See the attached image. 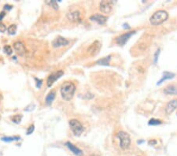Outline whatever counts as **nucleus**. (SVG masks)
<instances>
[{"mask_svg": "<svg viewBox=\"0 0 177 156\" xmlns=\"http://www.w3.org/2000/svg\"><path fill=\"white\" fill-rule=\"evenodd\" d=\"M76 91V86L72 82H65L61 87V95L63 99L66 101H69L73 99Z\"/></svg>", "mask_w": 177, "mask_h": 156, "instance_id": "f257e3e1", "label": "nucleus"}, {"mask_svg": "<svg viewBox=\"0 0 177 156\" xmlns=\"http://www.w3.org/2000/svg\"><path fill=\"white\" fill-rule=\"evenodd\" d=\"M168 18V14L165 10H158L153 14L150 18V22L152 25H159L164 23L165 21H167Z\"/></svg>", "mask_w": 177, "mask_h": 156, "instance_id": "f03ea898", "label": "nucleus"}, {"mask_svg": "<svg viewBox=\"0 0 177 156\" xmlns=\"http://www.w3.org/2000/svg\"><path fill=\"white\" fill-rule=\"evenodd\" d=\"M117 137L120 140V146L122 149H127L131 144V138L130 136L126 132L121 131L117 133Z\"/></svg>", "mask_w": 177, "mask_h": 156, "instance_id": "7ed1b4c3", "label": "nucleus"}, {"mask_svg": "<svg viewBox=\"0 0 177 156\" xmlns=\"http://www.w3.org/2000/svg\"><path fill=\"white\" fill-rule=\"evenodd\" d=\"M69 126L75 136H79L83 132V127L82 124L77 119H72L69 121Z\"/></svg>", "mask_w": 177, "mask_h": 156, "instance_id": "20e7f679", "label": "nucleus"}, {"mask_svg": "<svg viewBox=\"0 0 177 156\" xmlns=\"http://www.w3.org/2000/svg\"><path fill=\"white\" fill-rule=\"evenodd\" d=\"M113 3L112 1H102L101 2L99 9L102 14H109L113 10Z\"/></svg>", "mask_w": 177, "mask_h": 156, "instance_id": "39448f33", "label": "nucleus"}, {"mask_svg": "<svg viewBox=\"0 0 177 156\" xmlns=\"http://www.w3.org/2000/svg\"><path fill=\"white\" fill-rule=\"evenodd\" d=\"M101 47H102V43L98 40H96L90 45V47L87 49V52L90 55L94 56V55L98 54V52L101 50Z\"/></svg>", "mask_w": 177, "mask_h": 156, "instance_id": "423d86ee", "label": "nucleus"}, {"mask_svg": "<svg viewBox=\"0 0 177 156\" xmlns=\"http://www.w3.org/2000/svg\"><path fill=\"white\" fill-rule=\"evenodd\" d=\"M133 34H135V32H129V33H124L123 35H121V36H118L116 38V43H117L118 45H124Z\"/></svg>", "mask_w": 177, "mask_h": 156, "instance_id": "0eeeda50", "label": "nucleus"}, {"mask_svg": "<svg viewBox=\"0 0 177 156\" xmlns=\"http://www.w3.org/2000/svg\"><path fill=\"white\" fill-rule=\"evenodd\" d=\"M63 74H64L63 71H62V70H59L58 72L54 73L51 74V75L49 76L48 78H47V86H48V87H50V86H51V85L57 81V80H58L59 78L61 77Z\"/></svg>", "mask_w": 177, "mask_h": 156, "instance_id": "6e6552de", "label": "nucleus"}, {"mask_svg": "<svg viewBox=\"0 0 177 156\" xmlns=\"http://www.w3.org/2000/svg\"><path fill=\"white\" fill-rule=\"evenodd\" d=\"M177 109V99H173L168 102L165 107V113L168 115H170Z\"/></svg>", "mask_w": 177, "mask_h": 156, "instance_id": "1a4fd4ad", "label": "nucleus"}, {"mask_svg": "<svg viewBox=\"0 0 177 156\" xmlns=\"http://www.w3.org/2000/svg\"><path fill=\"white\" fill-rule=\"evenodd\" d=\"M14 48L15 51H16L19 55H21V56H23V55H24L25 53H26V48H25V47H24L23 43L20 42V41L14 43Z\"/></svg>", "mask_w": 177, "mask_h": 156, "instance_id": "9d476101", "label": "nucleus"}, {"mask_svg": "<svg viewBox=\"0 0 177 156\" xmlns=\"http://www.w3.org/2000/svg\"><path fill=\"white\" fill-rule=\"evenodd\" d=\"M68 44V39H65L63 37H58L52 42V45L54 47H61Z\"/></svg>", "mask_w": 177, "mask_h": 156, "instance_id": "9b49d317", "label": "nucleus"}, {"mask_svg": "<svg viewBox=\"0 0 177 156\" xmlns=\"http://www.w3.org/2000/svg\"><path fill=\"white\" fill-rule=\"evenodd\" d=\"M91 20L97 22L98 24H106V22L107 21V17L104 15H101V14H95V15L91 17Z\"/></svg>", "mask_w": 177, "mask_h": 156, "instance_id": "f8f14e48", "label": "nucleus"}, {"mask_svg": "<svg viewBox=\"0 0 177 156\" xmlns=\"http://www.w3.org/2000/svg\"><path fill=\"white\" fill-rule=\"evenodd\" d=\"M67 18L71 21H73V22H77L79 21L80 19V14L79 11H74V12L68 13L66 15Z\"/></svg>", "mask_w": 177, "mask_h": 156, "instance_id": "ddd939ff", "label": "nucleus"}, {"mask_svg": "<svg viewBox=\"0 0 177 156\" xmlns=\"http://www.w3.org/2000/svg\"><path fill=\"white\" fill-rule=\"evenodd\" d=\"M166 95H177V84H171L166 87L164 90Z\"/></svg>", "mask_w": 177, "mask_h": 156, "instance_id": "4468645a", "label": "nucleus"}, {"mask_svg": "<svg viewBox=\"0 0 177 156\" xmlns=\"http://www.w3.org/2000/svg\"><path fill=\"white\" fill-rule=\"evenodd\" d=\"M65 145L67 146V147H68V149H69L74 155H81L83 154L82 151L79 149V148L76 147V146H74L73 144H71L70 142H67V143L65 144Z\"/></svg>", "mask_w": 177, "mask_h": 156, "instance_id": "2eb2a0df", "label": "nucleus"}, {"mask_svg": "<svg viewBox=\"0 0 177 156\" xmlns=\"http://www.w3.org/2000/svg\"><path fill=\"white\" fill-rule=\"evenodd\" d=\"M55 96H56V92L54 90L51 91L50 93L47 95L46 97V103L47 105H50V103L53 102L54 99H55Z\"/></svg>", "mask_w": 177, "mask_h": 156, "instance_id": "dca6fc26", "label": "nucleus"}, {"mask_svg": "<svg viewBox=\"0 0 177 156\" xmlns=\"http://www.w3.org/2000/svg\"><path fill=\"white\" fill-rule=\"evenodd\" d=\"M174 77H175L174 73H168V72L164 73V76H163V77L161 78V80L159 82H157V84H161V82H163V81H165V80L172 79V78H173Z\"/></svg>", "mask_w": 177, "mask_h": 156, "instance_id": "f3484780", "label": "nucleus"}, {"mask_svg": "<svg viewBox=\"0 0 177 156\" xmlns=\"http://www.w3.org/2000/svg\"><path fill=\"white\" fill-rule=\"evenodd\" d=\"M110 58H111V56H108V57L103 58L102 59H99L98 61H97L98 64H100V65H108L109 63V61H110Z\"/></svg>", "mask_w": 177, "mask_h": 156, "instance_id": "a211bd4d", "label": "nucleus"}, {"mask_svg": "<svg viewBox=\"0 0 177 156\" xmlns=\"http://www.w3.org/2000/svg\"><path fill=\"white\" fill-rule=\"evenodd\" d=\"M1 140L4 142H11L14 140H19L20 137L19 136H4Z\"/></svg>", "mask_w": 177, "mask_h": 156, "instance_id": "6ab92c4d", "label": "nucleus"}, {"mask_svg": "<svg viewBox=\"0 0 177 156\" xmlns=\"http://www.w3.org/2000/svg\"><path fill=\"white\" fill-rule=\"evenodd\" d=\"M7 31H8V33L9 35H14L16 32H17V26L15 24H11L8 27Z\"/></svg>", "mask_w": 177, "mask_h": 156, "instance_id": "aec40b11", "label": "nucleus"}, {"mask_svg": "<svg viewBox=\"0 0 177 156\" xmlns=\"http://www.w3.org/2000/svg\"><path fill=\"white\" fill-rule=\"evenodd\" d=\"M47 3H48L49 5H50V6H52L54 9H58V3H57L56 1H54V0H51V1H47Z\"/></svg>", "mask_w": 177, "mask_h": 156, "instance_id": "412c9836", "label": "nucleus"}, {"mask_svg": "<svg viewBox=\"0 0 177 156\" xmlns=\"http://www.w3.org/2000/svg\"><path fill=\"white\" fill-rule=\"evenodd\" d=\"M21 118H22V116L21 115H19V114H18V115H15V116H14V117H13V121L14 122V123H20L21 121Z\"/></svg>", "mask_w": 177, "mask_h": 156, "instance_id": "4be33fe9", "label": "nucleus"}, {"mask_svg": "<svg viewBox=\"0 0 177 156\" xmlns=\"http://www.w3.org/2000/svg\"><path fill=\"white\" fill-rule=\"evenodd\" d=\"M3 50H4V51H5V53L7 54H11L12 52H13V50H12L11 47L9 45L5 46L4 48H3Z\"/></svg>", "mask_w": 177, "mask_h": 156, "instance_id": "5701e85b", "label": "nucleus"}, {"mask_svg": "<svg viewBox=\"0 0 177 156\" xmlns=\"http://www.w3.org/2000/svg\"><path fill=\"white\" fill-rule=\"evenodd\" d=\"M160 124H161V121L160 120H157V119H151L149 121V125H160Z\"/></svg>", "mask_w": 177, "mask_h": 156, "instance_id": "b1692460", "label": "nucleus"}, {"mask_svg": "<svg viewBox=\"0 0 177 156\" xmlns=\"http://www.w3.org/2000/svg\"><path fill=\"white\" fill-rule=\"evenodd\" d=\"M34 129H35V127H34V125H31L28 127V129H27V134L28 135H30V134H32L33 132V131H34Z\"/></svg>", "mask_w": 177, "mask_h": 156, "instance_id": "393cba45", "label": "nucleus"}, {"mask_svg": "<svg viewBox=\"0 0 177 156\" xmlns=\"http://www.w3.org/2000/svg\"><path fill=\"white\" fill-rule=\"evenodd\" d=\"M7 29V28L6 27V25L3 23H0V33H5Z\"/></svg>", "mask_w": 177, "mask_h": 156, "instance_id": "a878e982", "label": "nucleus"}, {"mask_svg": "<svg viewBox=\"0 0 177 156\" xmlns=\"http://www.w3.org/2000/svg\"><path fill=\"white\" fill-rule=\"evenodd\" d=\"M35 80L36 81V82H37V84H36V86H37V87H41V85H42V80H39V79H37V78H35Z\"/></svg>", "mask_w": 177, "mask_h": 156, "instance_id": "bb28decb", "label": "nucleus"}, {"mask_svg": "<svg viewBox=\"0 0 177 156\" xmlns=\"http://www.w3.org/2000/svg\"><path fill=\"white\" fill-rule=\"evenodd\" d=\"M33 107H35V105H34V104H33H33H31V105L28 106H27L24 111H31L32 110H33V109H34Z\"/></svg>", "mask_w": 177, "mask_h": 156, "instance_id": "cd10ccee", "label": "nucleus"}, {"mask_svg": "<svg viewBox=\"0 0 177 156\" xmlns=\"http://www.w3.org/2000/svg\"><path fill=\"white\" fill-rule=\"evenodd\" d=\"M159 53H160V50H157L156 52V54H155V56H154V63L157 62V54L159 55Z\"/></svg>", "mask_w": 177, "mask_h": 156, "instance_id": "c85d7f7f", "label": "nucleus"}, {"mask_svg": "<svg viewBox=\"0 0 177 156\" xmlns=\"http://www.w3.org/2000/svg\"><path fill=\"white\" fill-rule=\"evenodd\" d=\"M5 15H6V14L4 12H2L1 14H0V21H2L3 19V18L5 17Z\"/></svg>", "mask_w": 177, "mask_h": 156, "instance_id": "c756f323", "label": "nucleus"}, {"mask_svg": "<svg viewBox=\"0 0 177 156\" xmlns=\"http://www.w3.org/2000/svg\"><path fill=\"white\" fill-rule=\"evenodd\" d=\"M4 9H12V6H9V5H6V6H4Z\"/></svg>", "mask_w": 177, "mask_h": 156, "instance_id": "7c9ffc66", "label": "nucleus"}, {"mask_svg": "<svg viewBox=\"0 0 177 156\" xmlns=\"http://www.w3.org/2000/svg\"><path fill=\"white\" fill-rule=\"evenodd\" d=\"M91 156H98V155H92Z\"/></svg>", "mask_w": 177, "mask_h": 156, "instance_id": "2f4dec72", "label": "nucleus"}]
</instances>
